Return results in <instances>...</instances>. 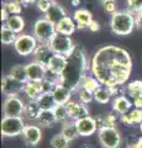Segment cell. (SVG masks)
Returning a JSON list of instances; mask_svg holds the SVG:
<instances>
[{"instance_id":"cell-42","label":"cell","mask_w":142,"mask_h":148,"mask_svg":"<svg viewBox=\"0 0 142 148\" xmlns=\"http://www.w3.org/2000/svg\"><path fill=\"white\" fill-rule=\"evenodd\" d=\"M103 6H104V10L106 11L108 14H110V15H114L115 12H117V5H116V3L114 1V3H106V4H103Z\"/></svg>"},{"instance_id":"cell-50","label":"cell","mask_w":142,"mask_h":148,"mask_svg":"<svg viewBox=\"0 0 142 148\" xmlns=\"http://www.w3.org/2000/svg\"><path fill=\"white\" fill-rule=\"evenodd\" d=\"M140 131H141V133H142V123L140 125Z\"/></svg>"},{"instance_id":"cell-13","label":"cell","mask_w":142,"mask_h":148,"mask_svg":"<svg viewBox=\"0 0 142 148\" xmlns=\"http://www.w3.org/2000/svg\"><path fill=\"white\" fill-rule=\"evenodd\" d=\"M66 106L68 110V116H69V120H72V121H78V120H80V119L90 116L86 105L82 104L80 101L71 100Z\"/></svg>"},{"instance_id":"cell-2","label":"cell","mask_w":142,"mask_h":148,"mask_svg":"<svg viewBox=\"0 0 142 148\" xmlns=\"http://www.w3.org/2000/svg\"><path fill=\"white\" fill-rule=\"evenodd\" d=\"M86 69L88 61L85 51L80 45H75V48L73 49L71 56L67 57L66 68L59 77V84L64 85L72 91H75L86 75Z\"/></svg>"},{"instance_id":"cell-10","label":"cell","mask_w":142,"mask_h":148,"mask_svg":"<svg viewBox=\"0 0 142 148\" xmlns=\"http://www.w3.org/2000/svg\"><path fill=\"white\" fill-rule=\"evenodd\" d=\"M67 64V57L64 56H59V54H54L51 58V61L47 64V74H46V78H49V79L57 80L59 82V77L63 73Z\"/></svg>"},{"instance_id":"cell-14","label":"cell","mask_w":142,"mask_h":148,"mask_svg":"<svg viewBox=\"0 0 142 148\" xmlns=\"http://www.w3.org/2000/svg\"><path fill=\"white\" fill-rule=\"evenodd\" d=\"M75 123H77V128H78V132H79V136H82V137L91 136L97 131H99L97 121H95V119L91 117V116L78 120V121H75Z\"/></svg>"},{"instance_id":"cell-30","label":"cell","mask_w":142,"mask_h":148,"mask_svg":"<svg viewBox=\"0 0 142 148\" xmlns=\"http://www.w3.org/2000/svg\"><path fill=\"white\" fill-rule=\"evenodd\" d=\"M80 86H83L84 89H86L88 91H90V92H94L97 91L100 86H102V84H100V82L95 78L93 74H86V75L84 77V79L82 80V84H80Z\"/></svg>"},{"instance_id":"cell-41","label":"cell","mask_w":142,"mask_h":148,"mask_svg":"<svg viewBox=\"0 0 142 148\" xmlns=\"http://www.w3.org/2000/svg\"><path fill=\"white\" fill-rule=\"evenodd\" d=\"M51 4L52 3L47 1V0H38V1L36 3V8H37L38 11H41L42 14H46V12L48 11L49 6H51Z\"/></svg>"},{"instance_id":"cell-33","label":"cell","mask_w":142,"mask_h":148,"mask_svg":"<svg viewBox=\"0 0 142 148\" xmlns=\"http://www.w3.org/2000/svg\"><path fill=\"white\" fill-rule=\"evenodd\" d=\"M17 36L19 35H17L16 32H14L12 30H10L8 26L4 25L1 27V43L3 45H12L14 46Z\"/></svg>"},{"instance_id":"cell-18","label":"cell","mask_w":142,"mask_h":148,"mask_svg":"<svg viewBox=\"0 0 142 148\" xmlns=\"http://www.w3.org/2000/svg\"><path fill=\"white\" fill-rule=\"evenodd\" d=\"M66 16H67V14H66L64 8H63L61 4L56 3V1L51 4L48 11L45 14V17L47 18L48 21H51L52 24H54V25H57L58 22L61 21L62 18H64Z\"/></svg>"},{"instance_id":"cell-12","label":"cell","mask_w":142,"mask_h":148,"mask_svg":"<svg viewBox=\"0 0 142 148\" xmlns=\"http://www.w3.org/2000/svg\"><path fill=\"white\" fill-rule=\"evenodd\" d=\"M21 136L24 138V141L27 146L35 147L41 142V140H42V130H41V127L38 125L29 123L25 127Z\"/></svg>"},{"instance_id":"cell-27","label":"cell","mask_w":142,"mask_h":148,"mask_svg":"<svg viewBox=\"0 0 142 148\" xmlns=\"http://www.w3.org/2000/svg\"><path fill=\"white\" fill-rule=\"evenodd\" d=\"M5 26H8L9 29L16 32V34H21L25 27V20L20 15H10L5 21Z\"/></svg>"},{"instance_id":"cell-48","label":"cell","mask_w":142,"mask_h":148,"mask_svg":"<svg viewBox=\"0 0 142 148\" xmlns=\"http://www.w3.org/2000/svg\"><path fill=\"white\" fill-rule=\"evenodd\" d=\"M71 3H72L73 6H79L82 1H80V0H71Z\"/></svg>"},{"instance_id":"cell-3","label":"cell","mask_w":142,"mask_h":148,"mask_svg":"<svg viewBox=\"0 0 142 148\" xmlns=\"http://www.w3.org/2000/svg\"><path fill=\"white\" fill-rule=\"evenodd\" d=\"M136 27L135 14L129 10H119L110 18V30L115 35L126 36L130 35Z\"/></svg>"},{"instance_id":"cell-43","label":"cell","mask_w":142,"mask_h":148,"mask_svg":"<svg viewBox=\"0 0 142 148\" xmlns=\"http://www.w3.org/2000/svg\"><path fill=\"white\" fill-rule=\"evenodd\" d=\"M135 18H136V27L139 30H142V10L135 14Z\"/></svg>"},{"instance_id":"cell-40","label":"cell","mask_w":142,"mask_h":148,"mask_svg":"<svg viewBox=\"0 0 142 148\" xmlns=\"http://www.w3.org/2000/svg\"><path fill=\"white\" fill-rule=\"evenodd\" d=\"M117 117L115 114H108L104 116V127H116Z\"/></svg>"},{"instance_id":"cell-28","label":"cell","mask_w":142,"mask_h":148,"mask_svg":"<svg viewBox=\"0 0 142 148\" xmlns=\"http://www.w3.org/2000/svg\"><path fill=\"white\" fill-rule=\"evenodd\" d=\"M125 92L132 100L141 96L142 95V80L136 79V80L130 82L129 84L125 86Z\"/></svg>"},{"instance_id":"cell-26","label":"cell","mask_w":142,"mask_h":148,"mask_svg":"<svg viewBox=\"0 0 142 148\" xmlns=\"http://www.w3.org/2000/svg\"><path fill=\"white\" fill-rule=\"evenodd\" d=\"M36 122H37L40 127H52L57 122L53 110H42Z\"/></svg>"},{"instance_id":"cell-45","label":"cell","mask_w":142,"mask_h":148,"mask_svg":"<svg viewBox=\"0 0 142 148\" xmlns=\"http://www.w3.org/2000/svg\"><path fill=\"white\" fill-rule=\"evenodd\" d=\"M99 29H100L99 22H98V21H95V20H93V22H91L90 26H89V30H90L91 32H98Z\"/></svg>"},{"instance_id":"cell-39","label":"cell","mask_w":142,"mask_h":148,"mask_svg":"<svg viewBox=\"0 0 142 148\" xmlns=\"http://www.w3.org/2000/svg\"><path fill=\"white\" fill-rule=\"evenodd\" d=\"M127 10L132 14H137L142 10V0H126Z\"/></svg>"},{"instance_id":"cell-24","label":"cell","mask_w":142,"mask_h":148,"mask_svg":"<svg viewBox=\"0 0 142 148\" xmlns=\"http://www.w3.org/2000/svg\"><path fill=\"white\" fill-rule=\"evenodd\" d=\"M41 108L38 106L37 101H31L29 100L26 103V106H25V111H24V117L27 121H37V119L41 114Z\"/></svg>"},{"instance_id":"cell-37","label":"cell","mask_w":142,"mask_h":148,"mask_svg":"<svg viewBox=\"0 0 142 148\" xmlns=\"http://www.w3.org/2000/svg\"><path fill=\"white\" fill-rule=\"evenodd\" d=\"M4 8L6 9L10 15H20L22 11V4L17 0H8L4 4Z\"/></svg>"},{"instance_id":"cell-34","label":"cell","mask_w":142,"mask_h":148,"mask_svg":"<svg viewBox=\"0 0 142 148\" xmlns=\"http://www.w3.org/2000/svg\"><path fill=\"white\" fill-rule=\"evenodd\" d=\"M53 114L56 116L57 122H62L64 123L69 120V116H68V110L66 105H56V108L53 109Z\"/></svg>"},{"instance_id":"cell-19","label":"cell","mask_w":142,"mask_h":148,"mask_svg":"<svg viewBox=\"0 0 142 148\" xmlns=\"http://www.w3.org/2000/svg\"><path fill=\"white\" fill-rule=\"evenodd\" d=\"M24 92L26 95V98L31 101H37V99L43 94L42 89V82H32V80H27L25 83V89Z\"/></svg>"},{"instance_id":"cell-31","label":"cell","mask_w":142,"mask_h":148,"mask_svg":"<svg viewBox=\"0 0 142 148\" xmlns=\"http://www.w3.org/2000/svg\"><path fill=\"white\" fill-rule=\"evenodd\" d=\"M37 104L41 108V110H53L56 108V101H54V98L52 94H47L45 92L37 99Z\"/></svg>"},{"instance_id":"cell-17","label":"cell","mask_w":142,"mask_h":148,"mask_svg":"<svg viewBox=\"0 0 142 148\" xmlns=\"http://www.w3.org/2000/svg\"><path fill=\"white\" fill-rule=\"evenodd\" d=\"M73 20H74L75 25H77V29L79 30H85V29H89L90 24L93 22V15L89 10L86 9H77L73 14Z\"/></svg>"},{"instance_id":"cell-16","label":"cell","mask_w":142,"mask_h":148,"mask_svg":"<svg viewBox=\"0 0 142 148\" xmlns=\"http://www.w3.org/2000/svg\"><path fill=\"white\" fill-rule=\"evenodd\" d=\"M26 72H27V80L42 82L46 78V74H47V68L42 66V64L32 61L29 64H26Z\"/></svg>"},{"instance_id":"cell-25","label":"cell","mask_w":142,"mask_h":148,"mask_svg":"<svg viewBox=\"0 0 142 148\" xmlns=\"http://www.w3.org/2000/svg\"><path fill=\"white\" fill-rule=\"evenodd\" d=\"M61 133L64 136L68 141H74L79 137V132H78L77 128V123L75 121H72V120H68L67 122L62 123V131Z\"/></svg>"},{"instance_id":"cell-38","label":"cell","mask_w":142,"mask_h":148,"mask_svg":"<svg viewBox=\"0 0 142 148\" xmlns=\"http://www.w3.org/2000/svg\"><path fill=\"white\" fill-rule=\"evenodd\" d=\"M59 82L57 80H53V79H49V78H45L42 80V89H43V94L47 92V94H52L54 91V89L58 86Z\"/></svg>"},{"instance_id":"cell-8","label":"cell","mask_w":142,"mask_h":148,"mask_svg":"<svg viewBox=\"0 0 142 148\" xmlns=\"http://www.w3.org/2000/svg\"><path fill=\"white\" fill-rule=\"evenodd\" d=\"M38 42L35 38L34 35H29V34H20L17 36V38L14 43V48H15L16 53L20 56H30L35 52V49L37 48Z\"/></svg>"},{"instance_id":"cell-32","label":"cell","mask_w":142,"mask_h":148,"mask_svg":"<svg viewBox=\"0 0 142 148\" xmlns=\"http://www.w3.org/2000/svg\"><path fill=\"white\" fill-rule=\"evenodd\" d=\"M111 92H110L109 88L102 85L99 89L94 92V100L99 104H109V101L111 100Z\"/></svg>"},{"instance_id":"cell-23","label":"cell","mask_w":142,"mask_h":148,"mask_svg":"<svg viewBox=\"0 0 142 148\" xmlns=\"http://www.w3.org/2000/svg\"><path fill=\"white\" fill-rule=\"evenodd\" d=\"M75 29H77V25L74 20H73V17L71 16H66L56 25V31L58 34L67 35V36H71L75 31Z\"/></svg>"},{"instance_id":"cell-36","label":"cell","mask_w":142,"mask_h":148,"mask_svg":"<svg viewBox=\"0 0 142 148\" xmlns=\"http://www.w3.org/2000/svg\"><path fill=\"white\" fill-rule=\"evenodd\" d=\"M75 91H77V95H78V100H79L82 104L86 105V104H90L91 101L94 100V94L93 92H90L86 89H84L83 86H79Z\"/></svg>"},{"instance_id":"cell-21","label":"cell","mask_w":142,"mask_h":148,"mask_svg":"<svg viewBox=\"0 0 142 148\" xmlns=\"http://www.w3.org/2000/svg\"><path fill=\"white\" fill-rule=\"evenodd\" d=\"M131 105H134V104H131V100L125 95L116 96V98L113 100V110H114V112L119 114L120 116L129 112V111L131 110Z\"/></svg>"},{"instance_id":"cell-49","label":"cell","mask_w":142,"mask_h":148,"mask_svg":"<svg viewBox=\"0 0 142 148\" xmlns=\"http://www.w3.org/2000/svg\"><path fill=\"white\" fill-rule=\"evenodd\" d=\"M102 1V4H106V3H114L115 0H100Z\"/></svg>"},{"instance_id":"cell-29","label":"cell","mask_w":142,"mask_h":148,"mask_svg":"<svg viewBox=\"0 0 142 148\" xmlns=\"http://www.w3.org/2000/svg\"><path fill=\"white\" fill-rule=\"evenodd\" d=\"M9 75H11L14 79L26 83L27 82V72H26V66H22V64H15L10 68L9 71Z\"/></svg>"},{"instance_id":"cell-1","label":"cell","mask_w":142,"mask_h":148,"mask_svg":"<svg viewBox=\"0 0 142 148\" xmlns=\"http://www.w3.org/2000/svg\"><path fill=\"white\" fill-rule=\"evenodd\" d=\"M90 72L106 88L123 86L132 72L131 54L114 45L103 46L91 57Z\"/></svg>"},{"instance_id":"cell-7","label":"cell","mask_w":142,"mask_h":148,"mask_svg":"<svg viewBox=\"0 0 142 148\" xmlns=\"http://www.w3.org/2000/svg\"><path fill=\"white\" fill-rule=\"evenodd\" d=\"M99 142L103 148H120L121 135L116 127H103L98 131Z\"/></svg>"},{"instance_id":"cell-5","label":"cell","mask_w":142,"mask_h":148,"mask_svg":"<svg viewBox=\"0 0 142 148\" xmlns=\"http://www.w3.org/2000/svg\"><path fill=\"white\" fill-rule=\"evenodd\" d=\"M26 126L27 123L24 117L4 116L1 120V135L5 137H15L22 135Z\"/></svg>"},{"instance_id":"cell-15","label":"cell","mask_w":142,"mask_h":148,"mask_svg":"<svg viewBox=\"0 0 142 148\" xmlns=\"http://www.w3.org/2000/svg\"><path fill=\"white\" fill-rule=\"evenodd\" d=\"M54 56L53 51L49 45H46V43H38L37 48L35 49V52L32 53V57H34V61L37 62L42 66L47 67L48 62L51 61V58Z\"/></svg>"},{"instance_id":"cell-46","label":"cell","mask_w":142,"mask_h":148,"mask_svg":"<svg viewBox=\"0 0 142 148\" xmlns=\"http://www.w3.org/2000/svg\"><path fill=\"white\" fill-rule=\"evenodd\" d=\"M9 16H10V14H9L6 9L3 6V8H1V20H3V21H6L8 18H9Z\"/></svg>"},{"instance_id":"cell-47","label":"cell","mask_w":142,"mask_h":148,"mask_svg":"<svg viewBox=\"0 0 142 148\" xmlns=\"http://www.w3.org/2000/svg\"><path fill=\"white\" fill-rule=\"evenodd\" d=\"M17 1H20L22 5H30V4H36L38 0H17Z\"/></svg>"},{"instance_id":"cell-51","label":"cell","mask_w":142,"mask_h":148,"mask_svg":"<svg viewBox=\"0 0 142 148\" xmlns=\"http://www.w3.org/2000/svg\"><path fill=\"white\" fill-rule=\"evenodd\" d=\"M47 1H49V3H54L56 0H47Z\"/></svg>"},{"instance_id":"cell-11","label":"cell","mask_w":142,"mask_h":148,"mask_svg":"<svg viewBox=\"0 0 142 148\" xmlns=\"http://www.w3.org/2000/svg\"><path fill=\"white\" fill-rule=\"evenodd\" d=\"M24 89H25V83L14 79V78L11 75H9V74L3 77L1 91L6 98H9V96H17L20 92L24 91Z\"/></svg>"},{"instance_id":"cell-35","label":"cell","mask_w":142,"mask_h":148,"mask_svg":"<svg viewBox=\"0 0 142 148\" xmlns=\"http://www.w3.org/2000/svg\"><path fill=\"white\" fill-rule=\"evenodd\" d=\"M49 145H51V148H69V141L62 133H58L51 138Z\"/></svg>"},{"instance_id":"cell-44","label":"cell","mask_w":142,"mask_h":148,"mask_svg":"<svg viewBox=\"0 0 142 148\" xmlns=\"http://www.w3.org/2000/svg\"><path fill=\"white\" fill-rule=\"evenodd\" d=\"M132 104H134V106H135L136 109L142 110V95L139 96V98H136V99L132 100Z\"/></svg>"},{"instance_id":"cell-9","label":"cell","mask_w":142,"mask_h":148,"mask_svg":"<svg viewBox=\"0 0 142 148\" xmlns=\"http://www.w3.org/2000/svg\"><path fill=\"white\" fill-rule=\"evenodd\" d=\"M26 103L19 96H9L4 100L3 104V112L4 116L11 117H22L24 116Z\"/></svg>"},{"instance_id":"cell-22","label":"cell","mask_w":142,"mask_h":148,"mask_svg":"<svg viewBox=\"0 0 142 148\" xmlns=\"http://www.w3.org/2000/svg\"><path fill=\"white\" fill-rule=\"evenodd\" d=\"M72 92L73 91L66 88L64 85L58 84V86L52 92V95L57 105H67L72 100Z\"/></svg>"},{"instance_id":"cell-4","label":"cell","mask_w":142,"mask_h":148,"mask_svg":"<svg viewBox=\"0 0 142 148\" xmlns=\"http://www.w3.org/2000/svg\"><path fill=\"white\" fill-rule=\"evenodd\" d=\"M56 34H57L56 25L52 24L51 21H48L46 17L38 18L34 24L32 35L35 36V38L37 40L38 43L49 45V42L52 41V38Z\"/></svg>"},{"instance_id":"cell-20","label":"cell","mask_w":142,"mask_h":148,"mask_svg":"<svg viewBox=\"0 0 142 148\" xmlns=\"http://www.w3.org/2000/svg\"><path fill=\"white\" fill-rule=\"evenodd\" d=\"M120 120L125 126H129V127L140 126V125L142 123V110L136 109V108L131 109L127 114L121 115Z\"/></svg>"},{"instance_id":"cell-6","label":"cell","mask_w":142,"mask_h":148,"mask_svg":"<svg viewBox=\"0 0 142 148\" xmlns=\"http://www.w3.org/2000/svg\"><path fill=\"white\" fill-rule=\"evenodd\" d=\"M49 46H51V48H52L54 54L64 56V57L71 56L73 49L75 48V45H74V42H73L71 36L62 35V34H58V32L54 35L52 41L49 42Z\"/></svg>"}]
</instances>
